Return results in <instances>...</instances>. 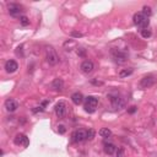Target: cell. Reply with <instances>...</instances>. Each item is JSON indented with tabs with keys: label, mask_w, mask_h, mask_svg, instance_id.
I'll return each instance as SVG.
<instances>
[{
	"label": "cell",
	"mask_w": 157,
	"mask_h": 157,
	"mask_svg": "<svg viewBox=\"0 0 157 157\" xmlns=\"http://www.w3.org/2000/svg\"><path fill=\"white\" fill-rule=\"evenodd\" d=\"M110 55H112L113 60L117 64H124L128 60V58H129L128 52L122 50V49H118V48H113L112 50H110Z\"/></svg>",
	"instance_id": "obj_1"
},
{
	"label": "cell",
	"mask_w": 157,
	"mask_h": 157,
	"mask_svg": "<svg viewBox=\"0 0 157 157\" xmlns=\"http://www.w3.org/2000/svg\"><path fill=\"white\" fill-rule=\"evenodd\" d=\"M45 58H47V61L50 66H55L59 63V57L52 45H47L45 47Z\"/></svg>",
	"instance_id": "obj_2"
},
{
	"label": "cell",
	"mask_w": 157,
	"mask_h": 157,
	"mask_svg": "<svg viewBox=\"0 0 157 157\" xmlns=\"http://www.w3.org/2000/svg\"><path fill=\"white\" fill-rule=\"evenodd\" d=\"M108 98L110 101V103H112V107L118 110V109H122L125 107V101L124 98L119 95V93H109L108 95Z\"/></svg>",
	"instance_id": "obj_3"
},
{
	"label": "cell",
	"mask_w": 157,
	"mask_h": 157,
	"mask_svg": "<svg viewBox=\"0 0 157 157\" xmlns=\"http://www.w3.org/2000/svg\"><path fill=\"white\" fill-rule=\"evenodd\" d=\"M133 21L134 23L137 26V27H140L141 30H145L149 27L150 25V20H149V17H146L142 12H136L133 17Z\"/></svg>",
	"instance_id": "obj_4"
},
{
	"label": "cell",
	"mask_w": 157,
	"mask_h": 157,
	"mask_svg": "<svg viewBox=\"0 0 157 157\" xmlns=\"http://www.w3.org/2000/svg\"><path fill=\"white\" fill-rule=\"evenodd\" d=\"M97 104H98V98L95 96H88L85 98V104H84V109L87 113H95L97 109Z\"/></svg>",
	"instance_id": "obj_5"
},
{
	"label": "cell",
	"mask_w": 157,
	"mask_h": 157,
	"mask_svg": "<svg viewBox=\"0 0 157 157\" xmlns=\"http://www.w3.org/2000/svg\"><path fill=\"white\" fill-rule=\"evenodd\" d=\"M86 140H87V130L79 129V130L72 131V134H71V142L79 144V142H84Z\"/></svg>",
	"instance_id": "obj_6"
},
{
	"label": "cell",
	"mask_w": 157,
	"mask_h": 157,
	"mask_svg": "<svg viewBox=\"0 0 157 157\" xmlns=\"http://www.w3.org/2000/svg\"><path fill=\"white\" fill-rule=\"evenodd\" d=\"M7 11L12 17H17V16L21 17L22 16L21 14L23 12V7H22V5L17 4V3H11L7 5Z\"/></svg>",
	"instance_id": "obj_7"
},
{
	"label": "cell",
	"mask_w": 157,
	"mask_h": 157,
	"mask_svg": "<svg viewBox=\"0 0 157 157\" xmlns=\"http://www.w3.org/2000/svg\"><path fill=\"white\" fill-rule=\"evenodd\" d=\"M66 108H68L66 103L64 102V101H59V102L54 107L55 115H57L58 118H60V119H63L64 117H65V114H66Z\"/></svg>",
	"instance_id": "obj_8"
},
{
	"label": "cell",
	"mask_w": 157,
	"mask_h": 157,
	"mask_svg": "<svg viewBox=\"0 0 157 157\" xmlns=\"http://www.w3.org/2000/svg\"><path fill=\"white\" fill-rule=\"evenodd\" d=\"M155 82H156V77L155 75H152V74H149V75H146L141 79L140 81V86L144 87V88H149L151 86L155 85Z\"/></svg>",
	"instance_id": "obj_9"
},
{
	"label": "cell",
	"mask_w": 157,
	"mask_h": 157,
	"mask_svg": "<svg viewBox=\"0 0 157 157\" xmlns=\"http://www.w3.org/2000/svg\"><path fill=\"white\" fill-rule=\"evenodd\" d=\"M4 106H5V109L7 110L9 113H14L15 110H17V108L20 107L18 102H17L16 99H14V98H7V99L5 101Z\"/></svg>",
	"instance_id": "obj_10"
},
{
	"label": "cell",
	"mask_w": 157,
	"mask_h": 157,
	"mask_svg": "<svg viewBox=\"0 0 157 157\" xmlns=\"http://www.w3.org/2000/svg\"><path fill=\"white\" fill-rule=\"evenodd\" d=\"M14 142H15V145H17V146H25V147H27L30 145V140H28V137H27L25 134H17L16 136H15V139H14Z\"/></svg>",
	"instance_id": "obj_11"
},
{
	"label": "cell",
	"mask_w": 157,
	"mask_h": 157,
	"mask_svg": "<svg viewBox=\"0 0 157 157\" xmlns=\"http://www.w3.org/2000/svg\"><path fill=\"white\" fill-rule=\"evenodd\" d=\"M80 69H81V71L84 72V74H90V72L93 71V69H95V64L92 63L91 60H84V61L81 63Z\"/></svg>",
	"instance_id": "obj_12"
},
{
	"label": "cell",
	"mask_w": 157,
	"mask_h": 157,
	"mask_svg": "<svg viewBox=\"0 0 157 157\" xmlns=\"http://www.w3.org/2000/svg\"><path fill=\"white\" fill-rule=\"evenodd\" d=\"M4 69H5V71H6L7 74H12V72H15V71L18 69V64H17V61H15V60H7V61L5 63Z\"/></svg>",
	"instance_id": "obj_13"
},
{
	"label": "cell",
	"mask_w": 157,
	"mask_h": 157,
	"mask_svg": "<svg viewBox=\"0 0 157 157\" xmlns=\"http://www.w3.org/2000/svg\"><path fill=\"white\" fill-rule=\"evenodd\" d=\"M103 150H104V152L107 153V155H114L118 150H117V146L114 145V144H112V142H107V141H104V147H103Z\"/></svg>",
	"instance_id": "obj_14"
},
{
	"label": "cell",
	"mask_w": 157,
	"mask_h": 157,
	"mask_svg": "<svg viewBox=\"0 0 157 157\" xmlns=\"http://www.w3.org/2000/svg\"><path fill=\"white\" fill-rule=\"evenodd\" d=\"M84 99H85V97L82 96L81 92H75V93L71 95V101H72V103L76 104V106L81 104L82 102H84Z\"/></svg>",
	"instance_id": "obj_15"
},
{
	"label": "cell",
	"mask_w": 157,
	"mask_h": 157,
	"mask_svg": "<svg viewBox=\"0 0 157 157\" xmlns=\"http://www.w3.org/2000/svg\"><path fill=\"white\" fill-rule=\"evenodd\" d=\"M52 88L57 92H61L64 90V81L61 79H55L52 82Z\"/></svg>",
	"instance_id": "obj_16"
},
{
	"label": "cell",
	"mask_w": 157,
	"mask_h": 157,
	"mask_svg": "<svg viewBox=\"0 0 157 157\" xmlns=\"http://www.w3.org/2000/svg\"><path fill=\"white\" fill-rule=\"evenodd\" d=\"M133 72H134L133 68H128V69H122L118 75H119V77H128V76H130Z\"/></svg>",
	"instance_id": "obj_17"
},
{
	"label": "cell",
	"mask_w": 157,
	"mask_h": 157,
	"mask_svg": "<svg viewBox=\"0 0 157 157\" xmlns=\"http://www.w3.org/2000/svg\"><path fill=\"white\" fill-rule=\"evenodd\" d=\"M98 134L102 137H104V139H107V137H109L112 135V131H110V129H108V128H102V129H99Z\"/></svg>",
	"instance_id": "obj_18"
},
{
	"label": "cell",
	"mask_w": 157,
	"mask_h": 157,
	"mask_svg": "<svg viewBox=\"0 0 157 157\" xmlns=\"http://www.w3.org/2000/svg\"><path fill=\"white\" fill-rule=\"evenodd\" d=\"M146 17H149L150 18V16L152 15V9L150 7V6H144L142 7V11H141Z\"/></svg>",
	"instance_id": "obj_19"
},
{
	"label": "cell",
	"mask_w": 157,
	"mask_h": 157,
	"mask_svg": "<svg viewBox=\"0 0 157 157\" xmlns=\"http://www.w3.org/2000/svg\"><path fill=\"white\" fill-rule=\"evenodd\" d=\"M140 33H141V37H142V38H150V37H151V34H152V32L149 30V28H145V30H141L140 31Z\"/></svg>",
	"instance_id": "obj_20"
},
{
	"label": "cell",
	"mask_w": 157,
	"mask_h": 157,
	"mask_svg": "<svg viewBox=\"0 0 157 157\" xmlns=\"http://www.w3.org/2000/svg\"><path fill=\"white\" fill-rule=\"evenodd\" d=\"M20 23L22 25V26H28L30 25V20H28V17L27 16H25V15H22L21 17H20Z\"/></svg>",
	"instance_id": "obj_21"
},
{
	"label": "cell",
	"mask_w": 157,
	"mask_h": 157,
	"mask_svg": "<svg viewBox=\"0 0 157 157\" xmlns=\"http://www.w3.org/2000/svg\"><path fill=\"white\" fill-rule=\"evenodd\" d=\"M96 135V131L93 130V129H88L87 130V140H92Z\"/></svg>",
	"instance_id": "obj_22"
},
{
	"label": "cell",
	"mask_w": 157,
	"mask_h": 157,
	"mask_svg": "<svg viewBox=\"0 0 157 157\" xmlns=\"http://www.w3.org/2000/svg\"><path fill=\"white\" fill-rule=\"evenodd\" d=\"M58 133L59 134H65L66 133V128H65V125H63V124H60V125H58Z\"/></svg>",
	"instance_id": "obj_23"
},
{
	"label": "cell",
	"mask_w": 157,
	"mask_h": 157,
	"mask_svg": "<svg viewBox=\"0 0 157 157\" xmlns=\"http://www.w3.org/2000/svg\"><path fill=\"white\" fill-rule=\"evenodd\" d=\"M136 110H137V107H136V106H131L130 108L128 109V113H130V114H134V113L136 112Z\"/></svg>",
	"instance_id": "obj_24"
},
{
	"label": "cell",
	"mask_w": 157,
	"mask_h": 157,
	"mask_svg": "<svg viewBox=\"0 0 157 157\" xmlns=\"http://www.w3.org/2000/svg\"><path fill=\"white\" fill-rule=\"evenodd\" d=\"M22 45H20V47H17V49H16V54L17 55H20V57H23V54H22Z\"/></svg>",
	"instance_id": "obj_25"
},
{
	"label": "cell",
	"mask_w": 157,
	"mask_h": 157,
	"mask_svg": "<svg viewBox=\"0 0 157 157\" xmlns=\"http://www.w3.org/2000/svg\"><path fill=\"white\" fill-rule=\"evenodd\" d=\"M44 110V108L42 107V106H39V107H36L34 109H33V113H38V112H43Z\"/></svg>",
	"instance_id": "obj_26"
},
{
	"label": "cell",
	"mask_w": 157,
	"mask_h": 157,
	"mask_svg": "<svg viewBox=\"0 0 157 157\" xmlns=\"http://www.w3.org/2000/svg\"><path fill=\"white\" fill-rule=\"evenodd\" d=\"M115 157H124V151H123V149H120V150L117 151V156H115Z\"/></svg>",
	"instance_id": "obj_27"
},
{
	"label": "cell",
	"mask_w": 157,
	"mask_h": 157,
	"mask_svg": "<svg viewBox=\"0 0 157 157\" xmlns=\"http://www.w3.org/2000/svg\"><path fill=\"white\" fill-rule=\"evenodd\" d=\"M77 54L80 55V57H85V49H84V48H80V49L77 50Z\"/></svg>",
	"instance_id": "obj_28"
},
{
	"label": "cell",
	"mask_w": 157,
	"mask_h": 157,
	"mask_svg": "<svg viewBox=\"0 0 157 157\" xmlns=\"http://www.w3.org/2000/svg\"><path fill=\"white\" fill-rule=\"evenodd\" d=\"M91 82H92L93 85H99V86H101V85H103V82H101V81H96V80H92Z\"/></svg>",
	"instance_id": "obj_29"
},
{
	"label": "cell",
	"mask_w": 157,
	"mask_h": 157,
	"mask_svg": "<svg viewBox=\"0 0 157 157\" xmlns=\"http://www.w3.org/2000/svg\"><path fill=\"white\" fill-rule=\"evenodd\" d=\"M72 37H82V33H79V32H72Z\"/></svg>",
	"instance_id": "obj_30"
},
{
	"label": "cell",
	"mask_w": 157,
	"mask_h": 157,
	"mask_svg": "<svg viewBox=\"0 0 157 157\" xmlns=\"http://www.w3.org/2000/svg\"><path fill=\"white\" fill-rule=\"evenodd\" d=\"M48 103H49V101H43V102H42V103H41V106H42V107H43V108H44V107H45V106H47V104H48Z\"/></svg>",
	"instance_id": "obj_31"
}]
</instances>
